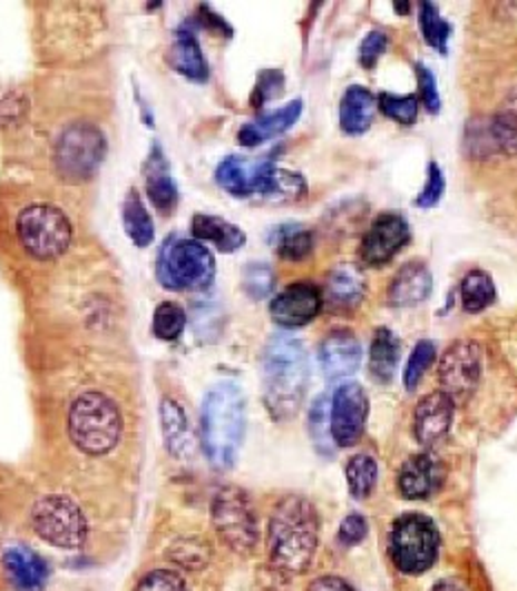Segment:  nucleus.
Listing matches in <instances>:
<instances>
[{
    "mask_svg": "<svg viewBox=\"0 0 517 591\" xmlns=\"http://www.w3.org/2000/svg\"><path fill=\"white\" fill-rule=\"evenodd\" d=\"M284 85V76L280 71H264L260 76L258 85H256V91H254V102L256 105H264L266 100L275 98L280 93Z\"/></svg>",
    "mask_w": 517,
    "mask_h": 591,
    "instance_id": "46",
    "label": "nucleus"
},
{
    "mask_svg": "<svg viewBox=\"0 0 517 591\" xmlns=\"http://www.w3.org/2000/svg\"><path fill=\"white\" fill-rule=\"evenodd\" d=\"M69 217L51 204L27 206L18 215V237L25 250L36 259H56L71 244Z\"/></svg>",
    "mask_w": 517,
    "mask_h": 591,
    "instance_id": "10",
    "label": "nucleus"
},
{
    "mask_svg": "<svg viewBox=\"0 0 517 591\" xmlns=\"http://www.w3.org/2000/svg\"><path fill=\"white\" fill-rule=\"evenodd\" d=\"M309 384V359L304 346L286 335H275L262 355V394L275 421L297 414Z\"/></svg>",
    "mask_w": 517,
    "mask_h": 591,
    "instance_id": "3",
    "label": "nucleus"
},
{
    "mask_svg": "<svg viewBox=\"0 0 517 591\" xmlns=\"http://www.w3.org/2000/svg\"><path fill=\"white\" fill-rule=\"evenodd\" d=\"M134 591H189V585L185 581V577L176 570H152L147 572L138 583Z\"/></svg>",
    "mask_w": 517,
    "mask_h": 591,
    "instance_id": "40",
    "label": "nucleus"
},
{
    "mask_svg": "<svg viewBox=\"0 0 517 591\" xmlns=\"http://www.w3.org/2000/svg\"><path fill=\"white\" fill-rule=\"evenodd\" d=\"M216 183L236 197H302L306 191L304 180L277 169L273 158L232 156L216 169Z\"/></svg>",
    "mask_w": 517,
    "mask_h": 591,
    "instance_id": "5",
    "label": "nucleus"
},
{
    "mask_svg": "<svg viewBox=\"0 0 517 591\" xmlns=\"http://www.w3.org/2000/svg\"><path fill=\"white\" fill-rule=\"evenodd\" d=\"M400 364V342L389 328H378L371 344V375L378 384H389Z\"/></svg>",
    "mask_w": 517,
    "mask_h": 591,
    "instance_id": "28",
    "label": "nucleus"
},
{
    "mask_svg": "<svg viewBox=\"0 0 517 591\" xmlns=\"http://www.w3.org/2000/svg\"><path fill=\"white\" fill-rule=\"evenodd\" d=\"M384 49H387V33L384 31H371L360 45V62L367 69H371L380 60Z\"/></svg>",
    "mask_w": 517,
    "mask_h": 591,
    "instance_id": "45",
    "label": "nucleus"
},
{
    "mask_svg": "<svg viewBox=\"0 0 517 591\" xmlns=\"http://www.w3.org/2000/svg\"><path fill=\"white\" fill-rule=\"evenodd\" d=\"M347 483L353 499H367L378 483V463L369 454H355L347 463Z\"/></svg>",
    "mask_w": 517,
    "mask_h": 591,
    "instance_id": "32",
    "label": "nucleus"
},
{
    "mask_svg": "<svg viewBox=\"0 0 517 591\" xmlns=\"http://www.w3.org/2000/svg\"><path fill=\"white\" fill-rule=\"evenodd\" d=\"M306 591H355L347 581L338 579V577H318L315 581H311L309 590Z\"/></svg>",
    "mask_w": 517,
    "mask_h": 591,
    "instance_id": "47",
    "label": "nucleus"
},
{
    "mask_svg": "<svg viewBox=\"0 0 517 591\" xmlns=\"http://www.w3.org/2000/svg\"><path fill=\"white\" fill-rule=\"evenodd\" d=\"M172 60H174L176 71H181L183 76H187L192 80L205 82L209 78L207 60L203 56V49H201V42H198L196 33L189 29V24H183L176 31L174 49H172Z\"/></svg>",
    "mask_w": 517,
    "mask_h": 591,
    "instance_id": "24",
    "label": "nucleus"
},
{
    "mask_svg": "<svg viewBox=\"0 0 517 591\" xmlns=\"http://www.w3.org/2000/svg\"><path fill=\"white\" fill-rule=\"evenodd\" d=\"M167 559L187 572H203L212 561V548L203 539L183 536L174 541L167 550Z\"/></svg>",
    "mask_w": 517,
    "mask_h": 591,
    "instance_id": "31",
    "label": "nucleus"
},
{
    "mask_svg": "<svg viewBox=\"0 0 517 591\" xmlns=\"http://www.w3.org/2000/svg\"><path fill=\"white\" fill-rule=\"evenodd\" d=\"M29 521L36 536L56 550H80L89 539V521L82 508L65 494L40 496L29 512Z\"/></svg>",
    "mask_w": 517,
    "mask_h": 591,
    "instance_id": "8",
    "label": "nucleus"
},
{
    "mask_svg": "<svg viewBox=\"0 0 517 591\" xmlns=\"http://www.w3.org/2000/svg\"><path fill=\"white\" fill-rule=\"evenodd\" d=\"M71 443L89 456L109 454L123 436V414L114 398L103 393L78 394L67 414Z\"/></svg>",
    "mask_w": 517,
    "mask_h": 591,
    "instance_id": "4",
    "label": "nucleus"
},
{
    "mask_svg": "<svg viewBox=\"0 0 517 591\" xmlns=\"http://www.w3.org/2000/svg\"><path fill=\"white\" fill-rule=\"evenodd\" d=\"M212 523L218 539L236 554H250L260 541L258 516L250 494L241 487H221L212 501Z\"/></svg>",
    "mask_w": 517,
    "mask_h": 591,
    "instance_id": "9",
    "label": "nucleus"
},
{
    "mask_svg": "<svg viewBox=\"0 0 517 591\" xmlns=\"http://www.w3.org/2000/svg\"><path fill=\"white\" fill-rule=\"evenodd\" d=\"M192 233L198 239L214 244L223 253H234L247 242L245 233L236 224H230L223 217L205 215V213H201L192 219Z\"/></svg>",
    "mask_w": 517,
    "mask_h": 591,
    "instance_id": "25",
    "label": "nucleus"
},
{
    "mask_svg": "<svg viewBox=\"0 0 517 591\" xmlns=\"http://www.w3.org/2000/svg\"><path fill=\"white\" fill-rule=\"evenodd\" d=\"M216 277L212 250L198 239L169 237L158 253V279L169 290H205Z\"/></svg>",
    "mask_w": 517,
    "mask_h": 591,
    "instance_id": "6",
    "label": "nucleus"
},
{
    "mask_svg": "<svg viewBox=\"0 0 517 591\" xmlns=\"http://www.w3.org/2000/svg\"><path fill=\"white\" fill-rule=\"evenodd\" d=\"M273 242H275V250L282 259H291V262H297V259H304L311 248H313V237L311 233L300 226V224H284L275 230L273 235Z\"/></svg>",
    "mask_w": 517,
    "mask_h": 591,
    "instance_id": "33",
    "label": "nucleus"
},
{
    "mask_svg": "<svg viewBox=\"0 0 517 591\" xmlns=\"http://www.w3.org/2000/svg\"><path fill=\"white\" fill-rule=\"evenodd\" d=\"M453 407L456 403L449 394L442 391L427 394L416 407V416H413L416 439L422 445H433L440 439H445L453 423Z\"/></svg>",
    "mask_w": 517,
    "mask_h": 591,
    "instance_id": "18",
    "label": "nucleus"
},
{
    "mask_svg": "<svg viewBox=\"0 0 517 591\" xmlns=\"http://www.w3.org/2000/svg\"><path fill=\"white\" fill-rule=\"evenodd\" d=\"M322 311V293L311 282H295L286 286L271 302V317L284 328L306 326Z\"/></svg>",
    "mask_w": 517,
    "mask_h": 591,
    "instance_id": "15",
    "label": "nucleus"
},
{
    "mask_svg": "<svg viewBox=\"0 0 517 591\" xmlns=\"http://www.w3.org/2000/svg\"><path fill=\"white\" fill-rule=\"evenodd\" d=\"M380 111L389 116L391 120L411 127L418 118V98L416 96H393V93H380L378 96Z\"/></svg>",
    "mask_w": 517,
    "mask_h": 591,
    "instance_id": "38",
    "label": "nucleus"
},
{
    "mask_svg": "<svg viewBox=\"0 0 517 591\" xmlns=\"http://www.w3.org/2000/svg\"><path fill=\"white\" fill-rule=\"evenodd\" d=\"M320 519L313 503L304 496H284L271 519L266 532L271 565L289 577L304 574L318 552Z\"/></svg>",
    "mask_w": 517,
    "mask_h": 591,
    "instance_id": "1",
    "label": "nucleus"
},
{
    "mask_svg": "<svg viewBox=\"0 0 517 591\" xmlns=\"http://www.w3.org/2000/svg\"><path fill=\"white\" fill-rule=\"evenodd\" d=\"M416 73H418V87H420V96H422L425 107L431 114H438L440 111V93H438L436 76L422 62L416 65Z\"/></svg>",
    "mask_w": 517,
    "mask_h": 591,
    "instance_id": "44",
    "label": "nucleus"
},
{
    "mask_svg": "<svg viewBox=\"0 0 517 591\" xmlns=\"http://www.w3.org/2000/svg\"><path fill=\"white\" fill-rule=\"evenodd\" d=\"M145 176H147V196L156 204L160 210H172L178 201V189L174 185L169 162L158 145H154L149 160L145 165Z\"/></svg>",
    "mask_w": 517,
    "mask_h": 591,
    "instance_id": "23",
    "label": "nucleus"
},
{
    "mask_svg": "<svg viewBox=\"0 0 517 591\" xmlns=\"http://www.w3.org/2000/svg\"><path fill=\"white\" fill-rule=\"evenodd\" d=\"M2 570L16 591H42L51 579L49 561L27 545H9L2 552Z\"/></svg>",
    "mask_w": 517,
    "mask_h": 591,
    "instance_id": "16",
    "label": "nucleus"
},
{
    "mask_svg": "<svg viewBox=\"0 0 517 591\" xmlns=\"http://www.w3.org/2000/svg\"><path fill=\"white\" fill-rule=\"evenodd\" d=\"M420 27L425 40L436 47L440 53H447V42L451 38V24L440 16L438 7L431 2L420 4Z\"/></svg>",
    "mask_w": 517,
    "mask_h": 591,
    "instance_id": "36",
    "label": "nucleus"
},
{
    "mask_svg": "<svg viewBox=\"0 0 517 591\" xmlns=\"http://www.w3.org/2000/svg\"><path fill=\"white\" fill-rule=\"evenodd\" d=\"M364 297V277L362 273L351 266L342 264L338 266L326 282V299L335 308H355Z\"/></svg>",
    "mask_w": 517,
    "mask_h": 591,
    "instance_id": "26",
    "label": "nucleus"
},
{
    "mask_svg": "<svg viewBox=\"0 0 517 591\" xmlns=\"http://www.w3.org/2000/svg\"><path fill=\"white\" fill-rule=\"evenodd\" d=\"M309 432L311 439L322 454H331L333 436H331V401L329 396H320L309 412Z\"/></svg>",
    "mask_w": 517,
    "mask_h": 591,
    "instance_id": "35",
    "label": "nucleus"
},
{
    "mask_svg": "<svg viewBox=\"0 0 517 591\" xmlns=\"http://www.w3.org/2000/svg\"><path fill=\"white\" fill-rule=\"evenodd\" d=\"M491 142L507 156H517V87L505 98L491 120Z\"/></svg>",
    "mask_w": 517,
    "mask_h": 591,
    "instance_id": "29",
    "label": "nucleus"
},
{
    "mask_svg": "<svg viewBox=\"0 0 517 591\" xmlns=\"http://www.w3.org/2000/svg\"><path fill=\"white\" fill-rule=\"evenodd\" d=\"M362 348L349 331L331 333L320 346V366L329 380L349 377L360 368Z\"/></svg>",
    "mask_w": 517,
    "mask_h": 591,
    "instance_id": "19",
    "label": "nucleus"
},
{
    "mask_svg": "<svg viewBox=\"0 0 517 591\" xmlns=\"http://www.w3.org/2000/svg\"><path fill=\"white\" fill-rule=\"evenodd\" d=\"M243 284H245V290L250 297L254 299H264L269 297V293L273 290V284H275V275L271 270L269 264H250L243 273Z\"/></svg>",
    "mask_w": 517,
    "mask_h": 591,
    "instance_id": "41",
    "label": "nucleus"
},
{
    "mask_svg": "<svg viewBox=\"0 0 517 591\" xmlns=\"http://www.w3.org/2000/svg\"><path fill=\"white\" fill-rule=\"evenodd\" d=\"M409 239L411 230L407 219L396 213H384L371 224L362 239V262L369 266H382L391 262Z\"/></svg>",
    "mask_w": 517,
    "mask_h": 591,
    "instance_id": "14",
    "label": "nucleus"
},
{
    "mask_svg": "<svg viewBox=\"0 0 517 591\" xmlns=\"http://www.w3.org/2000/svg\"><path fill=\"white\" fill-rule=\"evenodd\" d=\"M185 324H187V315L174 302L160 304L154 313V333H156V337H160L165 342L178 339L185 331Z\"/></svg>",
    "mask_w": 517,
    "mask_h": 591,
    "instance_id": "37",
    "label": "nucleus"
},
{
    "mask_svg": "<svg viewBox=\"0 0 517 591\" xmlns=\"http://www.w3.org/2000/svg\"><path fill=\"white\" fill-rule=\"evenodd\" d=\"M369 534V523L362 514H349L338 528V543L342 548L360 545Z\"/></svg>",
    "mask_w": 517,
    "mask_h": 591,
    "instance_id": "42",
    "label": "nucleus"
},
{
    "mask_svg": "<svg viewBox=\"0 0 517 591\" xmlns=\"http://www.w3.org/2000/svg\"><path fill=\"white\" fill-rule=\"evenodd\" d=\"M375 111L378 98L369 89L353 85L344 91L340 102V127L349 136H360L371 127Z\"/></svg>",
    "mask_w": 517,
    "mask_h": 591,
    "instance_id": "22",
    "label": "nucleus"
},
{
    "mask_svg": "<svg viewBox=\"0 0 517 591\" xmlns=\"http://www.w3.org/2000/svg\"><path fill=\"white\" fill-rule=\"evenodd\" d=\"M482 373V348L471 342L462 339L456 342L440 362V386L442 393L449 394L453 401L465 398L474 393Z\"/></svg>",
    "mask_w": 517,
    "mask_h": 591,
    "instance_id": "12",
    "label": "nucleus"
},
{
    "mask_svg": "<svg viewBox=\"0 0 517 591\" xmlns=\"http://www.w3.org/2000/svg\"><path fill=\"white\" fill-rule=\"evenodd\" d=\"M107 156V140L94 125H71L56 145V169L67 183L89 180Z\"/></svg>",
    "mask_w": 517,
    "mask_h": 591,
    "instance_id": "11",
    "label": "nucleus"
},
{
    "mask_svg": "<svg viewBox=\"0 0 517 591\" xmlns=\"http://www.w3.org/2000/svg\"><path fill=\"white\" fill-rule=\"evenodd\" d=\"M247 425V403L241 386L223 382L214 386L201 414V441L207 461L216 470L234 467Z\"/></svg>",
    "mask_w": 517,
    "mask_h": 591,
    "instance_id": "2",
    "label": "nucleus"
},
{
    "mask_svg": "<svg viewBox=\"0 0 517 591\" xmlns=\"http://www.w3.org/2000/svg\"><path fill=\"white\" fill-rule=\"evenodd\" d=\"M369 412L367 394L360 384L347 382L331 396V436L340 447H351L360 441Z\"/></svg>",
    "mask_w": 517,
    "mask_h": 591,
    "instance_id": "13",
    "label": "nucleus"
},
{
    "mask_svg": "<svg viewBox=\"0 0 517 591\" xmlns=\"http://www.w3.org/2000/svg\"><path fill=\"white\" fill-rule=\"evenodd\" d=\"M445 483V467L433 454H413L404 461L398 474L400 494L409 501H425L433 496Z\"/></svg>",
    "mask_w": 517,
    "mask_h": 591,
    "instance_id": "17",
    "label": "nucleus"
},
{
    "mask_svg": "<svg viewBox=\"0 0 517 591\" xmlns=\"http://www.w3.org/2000/svg\"><path fill=\"white\" fill-rule=\"evenodd\" d=\"M123 224L131 242L140 248L149 246L154 242V221L143 204L140 196L131 189L123 201Z\"/></svg>",
    "mask_w": 517,
    "mask_h": 591,
    "instance_id": "30",
    "label": "nucleus"
},
{
    "mask_svg": "<svg viewBox=\"0 0 517 591\" xmlns=\"http://www.w3.org/2000/svg\"><path fill=\"white\" fill-rule=\"evenodd\" d=\"M300 114H302V100H293V102L284 105L282 109H275L271 114H264L256 120L247 122L241 129L238 140L245 147H256V145H262L266 140H273V138L282 136L284 131H289L297 122Z\"/></svg>",
    "mask_w": 517,
    "mask_h": 591,
    "instance_id": "21",
    "label": "nucleus"
},
{
    "mask_svg": "<svg viewBox=\"0 0 517 591\" xmlns=\"http://www.w3.org/2000/svg\"><path fill=\"white\" fill-rule=\"evenodd\" d=\"M440 554V532L425 514L400 516L389 532V556L398 572L420 577L431 570Z\"/></svg>",
    "mask_w": 517,
    "mask_h": 591,
    "instance_id": "7",
    "label": "nucleus"
},
{
    "mask_svg": "<svg viewBox=\"0 0 517 591\" xmlns=\"http://www.w3.org/2000/svg\"><path fill=\"white\" fill-rule=\"evenodd\" d=\"M433 290V277L422 262L404 264L389 286V302L398 308H409L422 304Z\"/></svg>",
    "mask_w": 517,
    "mask_h": 591,
    "instance_id": "20",
    "label": "nucleus"
},
{
    "mask_svg": "<svg viewBox=\"0 0 517 591\" xmlns=\"http://www.w3.org/2000/svg\"><path fill=\"white\" fill-rule=\"evenodd\" d=\"M445 187L447 185H445V176H442L440 167L436 162H429V167H427V185L420 191L416 204L422 206V208L436 206L442 199V196H445Z\"/></svg>",
    "mask_w": 517,
    "mask_h": 591,
    "instance_id": "43",
    "label": "nucleus"
},
{
    "mask_svg": "<svg viewBox=\"0 0 517 591\" xmlns=\"http://www.w3.org/2000/svg\"><path fill=\"white\" fill-rule=\"evenodd\" d=\"M160 421L169 454L176 459H185L192 450V430L181 403H176L174 398H165L160 405Z\"/></svg>",
    "mask_w": 517,
    "mask_h": 591,
    "instance_id": "27",
    "label": "nucleus"
},
{
    "mask_svg": "<svg viewBox=\"0 0 517 591\" xmlns=\"http://www.w3.org/2000/svg\"><path fill=\"white\" fill-rule=\"evenodd\" d=\"M496 302L494 279L485 270H471L462 279V304L469 313H480Z\"/></svg>",
    "mask_w": 517,
    "mask_h": 591,
    "instance_id": "34",
    "label": "nucleus"
},
{
    "mask_svg": "<svg viewBox=\"0 0 517 591\" xmlns=\"http://www.w3.org/2000/svg\"><path fill=\"white\" fill-rule=\"evenodd\" d=\"M433 359H436V346L431 342H427V339L418 342V346L413 348V355L409 359V366L404 371V386L409 391H413L422 382V377L431 368Z\"/></svg>",
    "mask_w": 517,
    "mask_h": 591,
    "instance_id": "39",
    "label": "nucleus"
},
{
    "mask_svg": "<svg viewBox=\"0 0 517 591\" xmlns=\"http://www.w3.org/2000/svg\"><path fill=\"white\" fill-rule=\"evenodd\" d=\"M431 591H467V588H465V583L458 581V579H442V581H438V583L431 588Z\"/></svg>",
    "mask_w": 517,
    "mask_h": 591,
    "instance_id": "48",
    "label": "nucleus"
}]
</instances>
